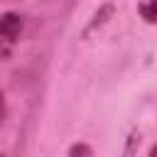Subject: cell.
<instances>
[{
  "label": "cell",
  "instance_id": "277c9868",
  "mask_svg": "<svg viewBox=\"0 0 157 157\" xmlns=\"http://www.w3.org/2000/svg\"><path fill=\"white\" fill-rule=\"evenodd\" d=\"M2 118H5V96L0 91V123H2Z\"/></svg>",
  "mask_w": 157,
  "mask_h": 157
},
{
  "label": "cell",
  "instance_id": "5b68a950",
  "mask_svg": "<svg viewBox=\"0 0 157 157\" xmlns=\"http://www.w3.org/2000/svg\"><path fill=\"white\" fill-rule=\"evenodd\" d=\"M147 157H157V142L150 147V152H147Z\"/></svg>",
  "mask_w": 157,
  "mask_h": 157
},
{
  "label": "cell",
  "instance_id": "8992f818",
  "mask_svg": "<svg viewBox=\"0 0 157 157\" xmlns=\"http://www.w3.org/2000/svg\"><path fill=\"white\" fill-rule=\"evenodd\" d=\"M0 157H5V155H2V152H0Z\"/></svg>",
  "mask_w": 157,
  "mask_h": 157
},
{
  "label": "cell",
  "instance_id": "7a4b0ae2",
  "mask_svg": "<svg viewBox=\"0 0 157 157\" xmlns=\"http://www.w3.org/2000/svg\"><path fill=\"white\" fill-rule=\"evenodd\" d=\"M137 12L147 25H157V0H140Z\"/></svg>",
  "mask_w": 157,
  "mask_h": 157
},
{
  "label": "cell",
  "instance_id": "6da1fadb",
  "mask_svg": "<svg viewBox=\"0 0 157 157\" xmlns=\"http://www.w3.org/2000/svg\"><path fill=\"white\" fill-rule=\"evenodd\" d=\"M22 34V17L17 12L0 15V61L10 59Z\"/></svg>",
  "mask_w": 157,
  "mask_h": 157
},
{
  "label": "cell",
  "instance_id": "3957f363",
  "mask_svg": "<svg viewBox=\"0 0 157 157\" xmlns=\"http://www.w3.org/2000/svg\"><path fill=\"white\" fill-rule=\"evenodd\" d=\"M66 157H93V147L88 142H74L69 147V155Z\"/></svg>",
  "mask_w": 157,
  "mask_h": 157
}]
</instances>
